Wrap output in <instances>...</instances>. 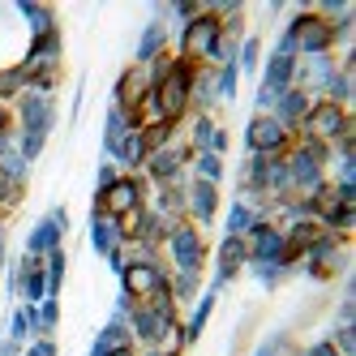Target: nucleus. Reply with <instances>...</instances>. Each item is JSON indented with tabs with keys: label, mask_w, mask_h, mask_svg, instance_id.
I'll return each instance as SVG.
<instances>
[{
	"label": "nucleus",
	"mask_w": 356,
	"mask_h": 356,
	"mask_svg": "<svg viewBox=\"0 0 356 356\" xmlns=\"http://www.w3.org/2000/svg\"><path fill=\"white\" fill-rule=\"evenodd\" d=\"M309 124H314V134H322V138H326V134H335L339 124H343V116H339V108H335V104H326V108H318V112H314V120H309Z\"/></svg>",
	"instance_id": "obj_5"
},
{
	"label": "nucleus",
	"mask_w": 356,
	"mask_h": 356,
	"mask_svg": "<svg viewBox=\"0 0 356 356\" xmlns=\"http://www.w3.org/2000/svg\"><path fill=\"white\" fill-rule=\"evenodd\" d=\"M185 95H189V69H185V65H176L168 78L159 82V108H163L168 120H172V116H181Z\"/></svg>",
	"instance_id": "obj_1"
},
{
	"label": "nucleus",
	"mask_w": 356,
	"mask_h": 356,
	"mask_svg": "<svg viewBox=\"0 0 356 356\" xmlns=\"http://www.w3.org/2000/svg\"><path fill=\"white\" fill-rule=\"evenodd\" d=\"M292 35H296L300 47H326V43H330V31H326V22H322V17H300Z\"/></svg>",
	"instance_id": "obj_2"
},
{
	"label": "nucleus",
	"mask_w": 356,
	"mask_h": 356,
	"mask_svg": "<svg viewBox=\"0 0 356 356\" xmlns=\"http://www.w3.org/2000/svg\"><path fill=\"white\" fill-rule=\"evenodd\" d=\"M249 138L258 142V146H279V138H284V134H279V124H275V120H258Z\"/></svg>",
	"instance_id": "obj_7"
},
{
	"label": "nucleus",
	"mask_w": 356,
	"mask_h": 356,
	"mask_svg": "<svg viewBox=\"0 0 356 356\" xmlns=\"http://www.w3.org/2000/svg\"><path fill=\"white\" fill-rule=\"evenodd\" d=\"M215 39V22H197V26L185 35V43H189V52H207V43Z\"/></svg>",
	"instance_id": "obj_6"
},
{
	"label": "nucleus",
	"mask_w": 356,
	"mask_h": 356,
	"mask_svg": "<svg viewBox=\"0 0 356 356\" xmlns=\"http://www.w3.org/2000/svg\"><path fill=\"white\" fill-rule=\"evenodd\" d=\"M124 284H129V292H155L159 288V275L150 270V266H129V275H124Z\"/></svg>",
	"instance_id": "obj_4"
},
{
	"label": "nucleus",
	"mask_w": 356,
	"mask_h": 356,
	"mask_svg": "<svg viewBox=\"0 0 356 356\" xmlns=\"http://www.w3.org/2000/svg\"><path fill=\"white\" fill-rule=\"evenodd\" d=\"M134 202H138V185H134V181H116V185L108 189V197H104V207H108L112 215H129Z\"/></svg>",
	"instance_id": "obj_3"
},
{
	"label": "nucleus",
	"mask_w": 356,
	"mask_h": 356,
	"mask_svg": "<svg viewBox=\"0 0 356 356\" xmlns=\"http://www.w3.org/2000/svg\"><path fill=\"white\" fill-rule=\"evenodd\" d=\"M112 356H129V352H124V348H120V352H112Z\"/></svg>",
	"instance_id": "obj_8"
}]
</instances>
